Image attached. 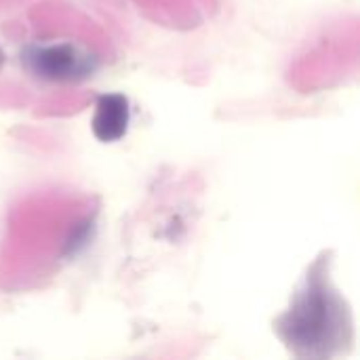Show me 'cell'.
Segmentation results:
<instances>
[{
    "label": "cell",
    "instance_id": "6da1fadb",
    "mask_svg": "<svg viewBox=\"0 0 360 360\" xmlns=\"http://www.w3.org/2000/svg\"><path fill=\"white\" fill-rule=\"evenodd\" d=\"M348 327L344 302L321 278L310 281L281 323L285 342L304 356L333 354L344 344Z\"/></svg>",
    "mask_w": 360,
    "mask_h": 360
},
{
    "label": "cell",
    "instance_id": "7a4b0ae2",
    "mask_svg": "<svg viewBox=\"0 0 360 360\" xmlns=\"http://www.w3.org/2000/svg\"><path fill=\"white\" fill-rule=\"evenodd\" d=\"M30 70L46 80H76L89 76L95 65L93 57L74 44H51V46H32L25 53Z\"/></svg>",
    "mask_w": 360,
    "mask_h": 360
},
{
    "label": "cell",
    "instance_id": "3957f363",
    "mask_svg": "<svg viewBox=\"0 0 360 360\" xmlns=\"http://www.w3.org/2000/svg\"><path fill=\"white\" fill-rule=\"evenodd\" d=\"M129 127V101L124 95H101L93 118V133L99 141H118Z\"/></svg>",
    "mask_w": 360,
    "mask_h": 360
}]
</instances>
